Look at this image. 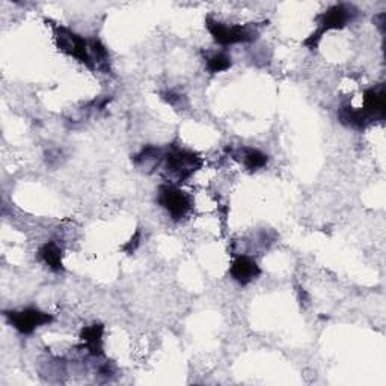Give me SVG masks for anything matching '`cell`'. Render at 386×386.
<instances>
[{"mask_svg": "<svg viewBox=\"0 0 386 386\" xmlns=\"http://www.w3.org/2000/svg\"><path fill=\"white\" fill-rule=\"evenodd\" d=\"M5 317L15 330L23 335H30L41 328L53 321V317L37 308H26L21 311H5Z\"/></svg>", "mask_w": 386, "mask_h": 386, "instance_id": "obj_6", "label": "cell"}, {"mask_svg": "<svg viewBox=\"0 0 386 386\" xmlns=\"http://www.w3.org/2000/svg\"><path fill=\"white\" fill-rule=\"evenodd\" d=\"M157 202L169 213V216L174 220L185 219L192 208V199L187 193L170 185L160 186Z\"/></svg>", "mask_w": 386, "mask_h": 386, "instance_id": "obj_5", "label": "cell"}, {"mask_svg": "<svg viewBox=\"0 0 386 386\" xmlns=\"http://www.w3.org/2000/svg\"><path fill=\"white\" fill-rule=\"evenodd\" d=\"M206 26L211 34L213 39L220 46H234V44H244V42H252L259 37L256 30L249 26H230L220 23V21L207 17Z\"/></svg>", "mask_w": 386, "mask_h": 386, "instance_id": "obj_3", "label": "cell"}, {"mask_svg": "<svg viewBox=\"0 0 386 386\" xmlns=\"http://www.w3.org/2000/svg\"><path fill=\"white\" fill-rule=\"evenodd\" d=\"M356 14H358V9L353 5L338 4V5L330 6L328 11H325L323 14L318 15L317 18L318 29L305 41V46H308L309 49H316L318 46L321 37H323L326 32L344 29L349 23H351L353 18L356 17Z\"/></svg>", "mask_w": 386, "mask_h": 386, "instance_id": "obj_1", "label": "cell"}, {"mask_svg": "<svg viewBox=\"0 0 386 386\" xmlns=\"http://www.w3.org/2000/svg\"><path fill=\"white\" fill-rule=\"evenodd\" d=\"M39 260L44 263L50 270L53 272H61L63 270V263H62V249L55 242H47L46 244L41 246L38 252Z\"/></svg>", "mask_w": 386, "mask_h": 386, "instance_id": "obj_12", "label": "cell"}, {"mask_svg": "<svg viewBox=\"0 0 386 386\" xmlns=\"http://www.w3.org/2000/svg\"><path fill=\"white\" fill-rule=\"evenodd\" d=\"M232 280L240 285H248L261 275L260 266L248 255H239L231 264L230 269Z\"/></svg>", "mask_w": 386, "mask_h": 386, "instance_id": "obj_7", "label": "cell"}, {"mask_svg": "<svg viewBox=\"0 0 386 386\" xmlns=\"http://www.w3.org/2000/svg\"><path fill=\"white\" fill-rule=\"evenodd\" d=\"M55 41L58 49L66 53V55L76 58L79 62L85 63L91 70L95 68V61L91 55L89 41L74 34L73 30L63 26H55Z\"/></svg>", "mask_w": 386, "mask_h": 386, "instance_id": "obj_2", "label": "cell"}, {"mask_svg": "<svg viewBox=\"0 0 386 386\" xmlns=\"http://www.w3.org/2000/svg\"><path fill=\"white\" fill-rule=\"evenodd\" d=\"M103 334L104 326L101 323H94L83 328L80 332V340L85 342L88 351L94 356L103 355Z\"/></svg>", "mask_w": 386, "mask_h": 386, "instance_id": "obj_10", "label": "cell"}, {"mask_svg": "<svg viewBox=\"0 0 386 386\" xmlns=\"http://www.w3.org/2000/svg\"><path fill=\"white\" fill-rule=\"evenodd\" d=\"M231 66V58L228 55H225V53H214V55L207 58V70L211 74L227 71Z\"/></svg>", "mask_w": 386, "mask_h": 386, "instance_id": "obj_13", "label": "cell"}, {"mask_svg": "<svg viewBox=\"0 0 386 386\" xmlns=\"http://www.w3.org/2000/svg\"><path fill=\"white\" fill-rule=\"evenodd\" d=\"M363 111H366L371 120H383L385 111H386V101H385V91L383 87L379 88H370L363 92Z\"/></svg>", "mask_w": 386, "mask_h": 386, "instance_id": "obj_8", "label": "cell"}, {"mask_svg": "<svg viewBox=\"0 0 386 386\" xmlns=\"http://www.w3.org/2000/svg\"><path fill=\"white\" fill-rule=\"evenodd\" d=\"M232 157L235 160H239L240 163H243V166L248 170H251V173L263 169L267 165V162H269V158H267V156L261 153L260 149L249 148V147L239 148L237 151L232 153Z\"/></svg>", "mask_w": 386, "mask_h": 386, "instance_id": "obj_9", "label": "cell"}, {"mask_svg": "<svg viewBox=\"0 0 386 386\" xmlns=\"http://www.w3.org/2000/svg\"><path fill=\"white\" fill-rule=\"evenodd\" d=\"M139 237H141V231H137V232L135 234V237L130 240V243L124 246V249H125L128 254H133V251L136 249V246L139 244V242H137Z\"/></svg>", "mask_w": 386, "mask_h": 386, "instance_id": "obj_15", "label": "cell"}, {"mask_svg": "<svg viewBox=\"0 0 386 386\" xmlns=\"http://www.w3.org/2000/svg\"><path fill=\"white\" fill-rule=\"evenodd\" d=\"M338 116L342 124L351 128H358V130H363V128H367L373 123L371 116L362 107L361 109H355L351 106H342Z\"/></svg>", "mask_w": 386, "mask_h": 386, "instance_id": "obj_11", "label": "cell"}, {"mask_svg": "<svg viewBox=\"0 0 386 386\" xmlns=\"http://www.w3.org/2000/svg\"><path fill=\"white\" fill-rule=\"evenodd\" d=\"M160 154H162V151H160L158 148L148 145V147H145V148L142 149L141 153L136 154V156L133 157V162H135L136 165H139V166H142V168L145 166V168H147L148 163H153V165L158 163Z\"/></svg>", "mask_w": 386, "mask_h": 386, "instance_id": "obj_14", "label": "cell"}, {"mask_svg": "<svg viewBox=\"0 0 386 386\" xmlns=\"http://www.w3.org/2000/svg\"><path fill=\"white\" fill-rule=\"evenodd\" d=\"M165 163L168 173L177 181L185 183L202 168V158L199 154L189 151V149L175 148L165 156Z\"/></svg>", "mask_w": 386, "mask_h": 386, "instance_id": "obj_4", "label": "cell"}]
</instances>
